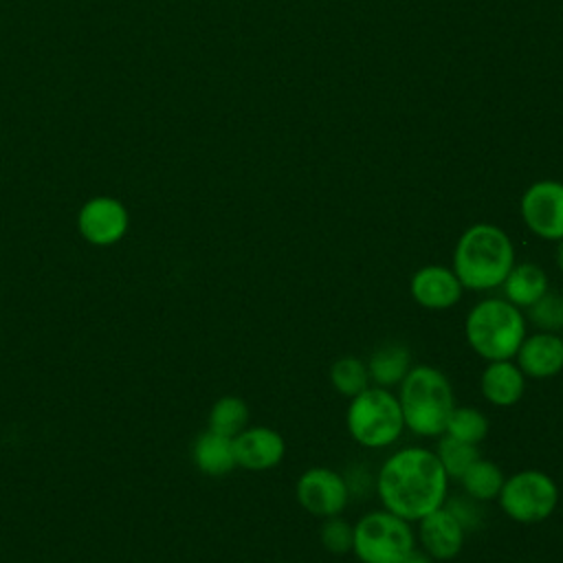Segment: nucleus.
Wrapping results in <instances>:
<instances>
[{
  "mask_svg": "<svg viewBox=\"0 0 563 563\" xmlns=\"http://www.w3.org/2000/svg\"><path fill=\"white\" fill-rule=\"evenodd\" d=\"M526 227L541 240L559 242L563 238V183L537 180L519 200Z\"/></svg>",
  "mask_w": 563,
  "mask_h": 563,
  "instance_id": "9",
  "label": "nucleus"
},
{
  "mask_svg": "<svg viewBox=\"0 0 563 563\" xmlns=\"http://www.w3.org/2000/svg\"><path fill=\"white\" fill-rule=\"evenodd\" d=\"M297 501L314 517L341 515L350 501V488L345 475L328 466L306 468L295 484Z\"/></svg>",
  "mask_w": 563,
  "mask_h": 563,
  "instance_id": "8",
  "label": "nucleus"
},
{
  "mask_svg": "<svg viewBox=\"0 0 563 563\" xmlns=\"http://www.w3.org/2000/svg\"><path fill=\"white\" fill-rule=\"evenodd\" d=\"M515 266V246L508 233L490 222L471 224L455 242L453 273L464 290L484 292L501 286Z\"/></svg>",
  "mask_w": 563,
  "mask_h": 563,
  "instance_id": "2",
  "label": "nucleus"
},
{
  "mask_svg": "<svg viewBox=\"0 0 563 563\" xmlns=\"http://www.w3.org/2000/svg\"><path fill=\"white\" fill-rule=\"evenodd\" d=\"M497 504L517 523H541L556 510L559 486L548 473L523 468L504 479Z\"/></svg>",
  "mask_w": 563,
  "mask_h": 563,
  "instance_id": "7",
  "label": "nucleus"
},
{
  "mask_svg": "<svg viewBox=\"0 0 563 563\" xmlns=\"http://www.w3.org/2000/svg\"><path fill=\"white\" fill-rule=\"evenodd\" d=\"M246 422L249 407L240 396H222L209 411V429L227 438H235L242 429H246Z\"/></svg>",
  "mask_w": 563,
  "mask_h": 563,
  "instance_id": "20",
  "label": "nucleus"
},
{
  "mask_svg": "<svg viewBox=\"0 0 563 563\" xmlns=\"http://www.w3.org/2000/svg\"><path fill=\"white\" fill-rule=\"evenodd\" d=\"M409 290L418 306L427 310H446L462 299L464 286L453 268L442 264H427L411 275Z\"/></svg>",
  "mask_w": 563,
  "mask_h": 563,
  "instance_id": "11",
  "label": "nucleus"
},
{
  "mask_svg": "<svg viewBox=\"0 0 563 563\" xmlns=\"http://www.w3.org/2000/svg\"><path fill=\"white\" fill-rule=\"evenodd\" d=\"M526 378L545 380L563 372V336L556 332L526 334L515 358Z\"/></svg>",
  "mask_w": 563,
  "mask_h": 563,
  "instance_id": "12",
  "label": "nucleus"
},
{
  "mask_svg": "<svg viewBox=\"0 0 563 563\" xmlns=\"http://www.w3.org/2000/svg\"><path fill=\"white\" fill-rule=\"evenodd\" d=\"M194 462L196 466L207 473V475H227L231 473L238 462H235V449H233V438L220 435L216 431H205L198 435L194 442Z\"/></svg>",
  "mask_w": 563,
  "mask_h": 563,
  "instance_id": "18",
  "label": "nucleus"
},
{
  "mask_svg": "<svg viewBox=\"0 0 563 563\" xmlns=\"http://www.w3.org/2000/svg\"><path fill=\"white\" fill-rule=\"evenodd\" d=\"M416 548V534L407 519L380 508L354 523L352 554L361 563H402Z\"/></svg>",
  "mask_w": 563,
  "mask_h": 563,
  "instance_id": "6",
  "label": "nucleus"
},
{
  "mask_svg": "<svg viewBox=\"0 0 563 563\" xmlns=\"http://www.w3.org/2000/svg\"><path fill=\"white\" fill-rule=\"evenodd\" d=\"M499 288L504 290L506 301L526 310L550 290V279L541 266L532 262H521L510 268Z\"/></svg>",
  "mask_w": 563,
  "mask_h": 563,
  "instance_id": "16",
  "label": "nucleus"
},
{
  "mask_svg": "<svg viewBox=\"0 0 563 563\" xmlns=\"http://www.w3.org/2000/svg\"><path fill=\"white\" fill-rule=\"evenodd\" d=\"M482 501H475L473 497L468 495H457V497H446L444 499V508L460 521V526L468 532V530H475L482 521H484V512L479 508Z\"/></svg>",
  "mask_w": 563,
  "mask_h": 563,
  "instance_id": "26",
  "label": "nucleus"
},
{
  "mask_svg": "<svg viewBox=\"0 0 563 563\" xmlns=\"http://www.w3.org/2000/svg\"><path fill=\"white\" fill-rule=\"evenodd\" d=\"M528 310V319L541 332H563V292L548 290Z\"/></svg>",
  "mask_w": 563,
  "mask_h": 563,
  "instance_id": "24",
  "label": "nucleus"
},
{
  "mask_svg": "<svg viewBox=\"0 0 563 563\" xmlns=\"http://www.w3.org/2000/svg\"><path fill=\"white\" fill-rule=\"evenodd\" d=\"M235 462L246 471L275 468L286 455V442L271 427H246L233 438Z\"/></svg>",
  "mask_w": 563,
  "mask_h": 563,
  "instance_id": "14",
  "label": "nucleus"
},
{
  "mask_svg": "<svg viewBox=\"0 0 563 563\" xmlns=\"http://www.w3.org/2000/svg\"><path fill=\"white\" fill-rule=\"evenodd\" d=\"M405 429L420 438H440L455 407L451 380L431 365H411L398 385Z\"/></svg>",
  "mask_w": 563,
  "mask_h": 563,
  "instance_id": "3",
  "label": "nucleus"
},
{
  "mask_svg": "<svg viewBox=\"0 0 563 563\" xmlns=\"http://www.w3.org/2000/svg\"><path fill=\"white\" fill-rule=\"evenodd\" d=\"M369 383L376 387H396L411 369V350L405 343L389 341L378 345L367 358Z\"/></svg>",
  "mask_w": 563,
  "mask_h": 563,
  "instance_id": "17",
  "label": "nucleus"
},
{
  "mask_svg": "<svg viewBox=\"0 0 563 563\" xmlns=\"http://www.w3.org/2000/svg\"><path fill=\"white\" fill-rule=\"evenodd\" d=\"M504 473L501 468L493 462V460H486V457H477L460 477V484H462V490L464 495L473 497L475 501H493L497 499L499 490H501V484H504Z\"/></svg>",
  "mask_w": 563,
  "mask_h": 563,
  "instance_id": "19",
  "label": "nucleus"
},
{
  "mask_svg": "<svg viewBox=\"0 0 563 563\" xmlns=\"http://www.w3.org/2000/svg\"><path fill=\"white\" fill-rule=\"evenodd\" d=\"M488 433V418L477 409V407H453L444 435H451L455 440L468 442V444H479Z\"/></svg>",
  "mask_w": 563,
  "mask_h": 563,
  "instance_id": "22",
  "label": "nucleus"
},
{
  "mask_svg": "<svg viewBox=\"0 0 563 563\" xmlns=\"http://www.w3.org/2000/svg\"><path fill=\"white\" fill-rule=\"evenodd\" d=\"M77 224L88 242L108 246L119 242L128 231V211L117 198L99 196L81 207Z\"/></svg>",
  "mask_w": 563,
  "mask_h": 563,
  "instance_id": "10",
  "label": "nucleus"
},
{
  "mask_svg": "<svg viewBox=\"0 0 563 563\" xmlns=\"http://www.w3.org/2000/svg\"><path fill=\"white\" fill-rule=\"evenodd\" d=\"M330 383L341 396L352 398L361 394L365 387H369L367 365L358 356H341L330 367Z\"/></svg>",
  "mask_w": 563,
  "mask_h": 563,
  "instance_id": "21",
  "label": "nucleus"
},
{
  "mask_svg": "<svg viewBox=\"0 0 563 563\" xmlns=\"http://www.w3.org/2000/svg\"><path fill=\"white\" fill-rule=\"evenodd\" d=\"M402 563H435V561H433L424 550L413 548V550L407 554V559H405Z\"/></svg>",
  "mask_w": 563,
  "mask_h": 563,
  "instance_id": "27",
  "label": "nucleus"
},
{
  "mask_svg": "<svg viewBox=\"0 0 563 563\" xmlns=\"http://www.w3.org/2000/svg\"><path fill=\"white\" fill-rule=\"evenodd\" d=\"M345 427L352 440L365 449L391 446L405 429L398 396L387 387H365L350 398Z\"/></svg>",
  "mask_w": 563,
  "mask_h": 563,
  "instance_id": "5",
  "label": "nucleus"
},
{
  "mask_svg": "<svg viewBox=\"0 0 563 563\" xmlns=\"http://www.w3.org/2000/svg\"><path fill=\"white\" fill-rule=\"evenodd\" d=\"M319 541L330 554H347L352 552L354 526L341 519V515L325 517L319 528Z\"/></svg>",
  "mask_w": 563,
  "mask_h": 563,
  "instance_id": "25",
  "label": "nucleus"
},
{
  "mask_svg": "<svg viewBox=\"0 0 563 563\" xmlns=\"http://www.w3.org/2000/svg\"><path fill=\"white\" fill-rule=\"evenodd\" d=\"M416 523H418L416 539L433 561H451L462 552L466 541V530L444 506L424 515Z\"/></svg>",
  "mask_w": 563,
  "mask_h": 563,
  "instance_id": "13",
  "label": "nucleus"
},
{
  "mask_svg": "<svg viewBox=\"0 0 563 563\" xmlns=\"http://www.w3.org/2000/svg\"><path fill=\"white\" fill-rule=\"evenodd\" d=\"M482 396L495 407H512L521 400L526 376L512 358L488 361L479 376Z\"/></svg>",
  "mask_w": 563,
  "mask_h": 563,
  "instance_id": "15",
  "label": "nucleus"
},
{
  "mask_svg": "<svg viewBox=\"0 0 563 563\" xmlns=\"http://www.w3.org/2000/svg\"><path fill=\"white\" fill-rule=\"evenodd\" d=\"M374 486L385 510L413 523L444 504L449 475L431 449L405 446L380 464Z\"/></svg>",
  "mask_w": 563,
  "mask_h": 563,
  "instance_id": "1",
  "label": "nucleus"
},
{
  "mask_svg": "<svg viewBox=\"0 0 563 563\" xmlns=\"http://www.w3.org/2000/svg\"><path fill=\"white\" fill-rule=\"evenodd\" d=\"M435 457L442 464L444 473L449 475V479H460L462 473L479 457L477 444H468L462 440H455L451 435H440V442L435 446Z\"/></svg>",
  "mask_w": 563,
  "mask_h": 563,
  "instance_id": "23",
  "label": "nucleus"
},
{
  "mask_svg": "<svg viewBox=\"0 0 563 563\" xmlns=\"http://www.w3.org/2000/svg\"><path fill=\"white\" fill-rule=\"evenodd\" d=\"M556 266H559V271L563 273V238L556 242Z\"/></svg>",
  "mask_w": 563,
  "mask_h": 563,
  "instance_id": "28",
  "label": "nucleus"
},
{
  "mask_svg": "<svg viewBox=\"0 0 563 563\" xmlns=\"http://www.w3.org/2000/svg\"><path fill=\"white\" fill-rule=\"evenodd\" d=\"M464 336L484 361L515 358L526 336V314L504 297H486L468 310Z\"/></svg>",
  "mask_w": 563,
  "mask_h": 563,
  "instance_id": "4",
  "label": "nucleus"
}]
</instances>
